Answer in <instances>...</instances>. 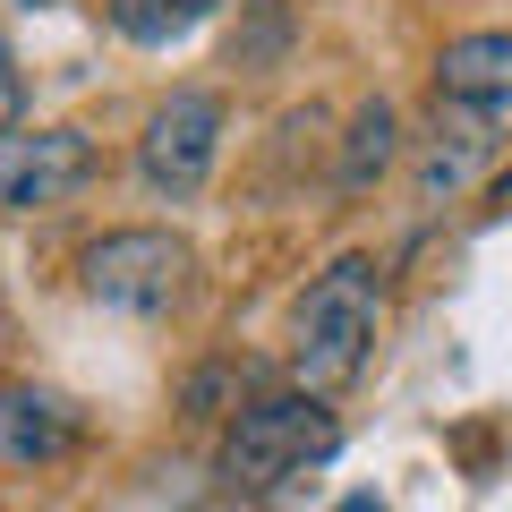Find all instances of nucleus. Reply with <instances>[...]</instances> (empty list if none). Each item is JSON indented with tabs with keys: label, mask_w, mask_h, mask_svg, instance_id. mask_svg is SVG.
<instances>
[{
	"label": "nucleus",
	"mask_w": 512,
	"mask_h": 512,
	"mask_svg": "<svg viewBox=\"0 0 512 512\" xmlns=\"http://www.w3.org/2000/svg\"><path fill=\"white\" fill-rule=\"evenodd\" d=\"M376 333H384V265L350 248L308 282V299H299V316H291V376L308 384V393H342L367 367Z\"/></svg>",
	"instance_id": "nucleus-1"
},
{
	"label": "nucleus",
	"mask_w": 512,
	"mask_h": 512,
	"mask_svg": "<svg viewBox=\"0 0 512 512\" xmlns=\"http://www.w3.org/2000/svg\"><path fill=\"white\" fill-rule=\"evenodd\" d=\"M333 453V410L325 393H256L248 410H231V427H222V487L231 495H265L282 487V478H299L308 461Z\"/></svg>",
	"instance_id": "nucleus-2"
},
{
	"label": "nucleus",
	"mask_w": 512,
	"mask_h": 512,
	"mask_svg": "<svg viewBox=\"0 0 512 512\" xmlns=\"http://www.w3.org/2000/svg\"><path fill=\"white\" fill-rule=\"evenodd\" d=\"M188 274H197V248H188L180 231H154V222L103 231L86 248V299H103V308H120V316H163L171 299L188 291Z\"/></svg>",
	"instance_id": "nucleus-3"
},
{
	"label": "nucleus",
	"mask_w": 512,
	"mask_h": 512,
	"mask_svg": "<svg viewBox=\"0 0 512 512\" xmlns=\"http://www.w3.org/2000/svg\"><path fill=\"white\" fill-rule=\"evenodd\" d=\"M436 120H453L478 146H504L512 137V26L487 35H453L436 52Z\"/></svg>",
	"instance_id": "nucleus-4"
},
{
	"label": "nucleus",
	"mask_w": 512,
	"mask_h": 512,
	"mask_svg": "<svg viewBox=\"0 0 512 512\" xmlns=\"http://www.w3.org/2000/svg\"><path fill=\"white\" fill-rule=\"evenodd\" d=\"M214 163H222V94L180 86L171 103H154L146 137H137V180L180 205V197H197L214 180Z\"/></svg>",
	"instance_id": "nucleus-5"
},
{
	"label": "nucleus",
	"mask_w": 512,
	"mask_h": 512,
	"mask_svg": "<svg viewBox=\"0 0 512 512\" xmlns=\"http://www.w3.org/2000/svg\"><path fill=\"white\" fill-rule=\"evenodd\" d=\"M94 180V137L86 128H0V222L9 214H52Z\"/></svg>",
	"instance_id": "nucleus-6"
},
{
	"label": "nucleus",
	"mask_w": 512,
	"mask_h": 512,
	"mask_svg": "<svg viewBox=\"0 0 512 512\" xmlns=\"http://www.w3.org/2000/svg\"><path fill=\"white\" fill-rule=\"evenodd\" d=\"M86 419L52 384H0V470H52L77 453Z\"/></svg>",
	"instance_id": "nucleus-7"
},
{
	"label": "nucleus",
	"mask_w": 512,
	"mask_h": 512,
	"mask_svg": "<svg viewBox=\"0 0 512 512\" xmlns=\"http://www.w3.org/2000/svg\"><path fill=\"white\" fill-rule=\"evenodd\" d=\"M393 163H402V111L376 94V103H359V120H350L342 171H333V180H342V197H367V188H376Z\"/></svg>",
	"instance_id": "nucleus-8"
},
{
	"label": "nucleus",
	"mask_w": 512,
	"mask_h": 512,
	"mask_svg": "<svg viewBox=\"0 0 512 512\" xmlns=\"http://www.w3.org/2000/svg\"><path fill=\"white\" fill-rule=\"evenodd\" d=\"M291 43H299V0H248L239 26H231V69L239 77H265V69L291 60Z\"/></svg>",
	"instance_id": "nucleus-9"
},
{
	"label": "nucleus",
	"mask_w": 512,
	"mask_h": 512,
	"mask_svg": "<svg viewBox=\"0 0 512 512\" xmlns=\"http://www.w3.org/2000/svg\"><path fill=\"white\" fill-rule=\"evenodd\" d=\"M205 18H214V0H111V26H120L128 43H146V52H171V43L197 35Z\"/></svg>",
	"instance_id": "nucleus-10"
},
{
	"label": "nucleus",
	"mask_w": 512,
	"mask_h": 512,
	"mask_svg": "<svg viewBox=\"0 0 512 512\" xmlns=\"http://www.w3.org/2000/svg\"><path fill=\"white\" fill-rule=\"evenodd\" d=\"M18 111H26V77H18V52L0 43V128H18Z\"/></svg>",
	"instance_id": "nucleus-11"
},
{
	"label": "nucleus",
	"mask_w": 512,
	"mask_h": 512,
	"mask_svg": "<svg viewBox=\"0 0 512 512\" xmlns=\"http://www.w3.org/2000/svg\"><path fill=\"white\" fill-rule=\"evenodd\" d=\"M342 512H384V504H376V495H342Z\"/></svg>",
	"instance_id": "nucleus-12"
},
{
	"label": "nucleus",
	"mask_w": 512,
	"mask_h": 512,
	"mask_svg": "<svg viewBox=\"0 0 512 512\" xmlns=\"http://www.w3.org/2000/svg\"><path fill=\"white\" fill-rule=\"evenodd\" d=\"M18 9H60V0H18Z\"/></svg>",
	"instance_id": "nucleus-13"
},
{
	"label": "nucleus",
	"mask_w": 512,
	"mask_h": 512,
	"mask_svg": "<svg viewBox=\"0 0 512 512\" xmlns=\"http://www.w3.org/2000/svg\"><path fill=\"white\" fill-rule=\"evenodd\" d=\"M504 188H512V171H504Z\"/></svg>",
	"instance_id": "nucleus-14"
},
{
	"label": "nucleus",
	"mask_w": 512,
	"mask_h": 512,
	"mask_svg": "<svg viewBox=\"0 0 512 512\" xmlns=\"http://www.w3.org/2000/svg\"><path fill=\"white\" fill-rule=\"evenodd\" d=\"M0 512H9V504H0Z\"/></svg>",
	"instance_id": "nucleus-15"
}]
</instances>
